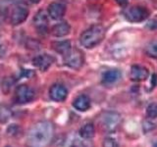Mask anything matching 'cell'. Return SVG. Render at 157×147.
I'll use <instances>...</instances> for the list:
<instances>
[{"label": "cell", "instance_id": "4", "mask_svg": "<svg viewBox=\"0 0 157 147\" xmlns=\"http://www.w3.org/2000/svg\"><path fill=\"white\" fill-rule=\"evenodd\" d=\"M148 11L144 7L140 6H134L131 8H128L125 11V17L128 21L132 23H140L144 21L148 17Z\"/></svg>", "mask_w": 157, "mask_h": 147}, {"label": "cell", "instance_id": "16", "mask_svg": "<svg viewBox=\"0 0 157 147\" xmlns=\"http://www.w3.org/2000/svg\"><path fill=\"white\" fill-rule=\"evenodd\" d=\"M94 134H95V127L91 123L85 124L80 129V130H78V135L82 139H90L94 136Z\"/></svg>", "mask_w": 157, "mask_h": 147}, {"label": "cell", "instance_id": "13", "mask_svg": "<svg viewBox=\"0 0 157 147\" xmlns=\"http://www.w3.org/2000/svg\"><path fill=\"white\" fill-rule=\"evenodd\" d=\"M121 77V72L119 70H109L105 72L102 76V83L105 85H110L118 81Z\"/></svg>", "mask_w": 157, "mask_h": 147}, {"label": "cell", "instance_id": "22", "mask_svg": "<svg viewBox=\"0 0 157 147\" xmlns=\"http://www.w3.org/2000/svg\"><path fill=\"white\" fill-rule=\"evenodd\" d=\"M103 147H118V143L112 137H106L103 140Z\"/></svg>", "mask_w": 157, "mask_h": 147}, {"label": "cell", "instance_id": "19", "mask_svg": "<svg viewBox=\"0 0 157 147\" xmlns=\"http://www.w3.org/2000/svg\"><path fill=\"white\" fill-rule=\"evenodd\" d=\"M12 111L7 106L0 105V124H6L11 119Z\"/></svg>", "mask_w": 157, "mask_h": 147}, {"label": "cell", "instance_id": "17", "mask_svg": "<svg viewBox=\"0 0 157 147\" xmlns=\"http://www.w3.org/2000/svg\"><path fill=\"white\" fill-rule=\"evenodd\" d=\"M52 47L57 53L62 54V55L65 56L66 54L71 50L72 46L71 43L69 40H63V41H56L52 43Z\"/></svg>", "mask_w": 157, "mask_h": 147}, {"label": "cell", "instance_id": "15", "mask_svg": "<svg viewBox=\"0 0 157 147\" xmlns=\"http://www.w3.org/2000/svg\"><path fill=\"white\" fill-rule=\"evenodd\" d=\"M70 26L69 24L66 22H62V23H59L56 24L55 26H53L51 28V33L53 36H56V37H62V36H65L67 34H69L70 32Z\"/></svg>", "mask_w": 157, "mask_h": 147}, {"label": "cell", "instance_id": "23", "mask_svg": "<svg viewBox=\"0 0 157 147\" xmlns=\"http://www.w3.org/2000/svg\"><path fill=\"white\" fill-rule=\"evenodd\" d=\"M20 131V129L17 125H11L7 129V134L10 136H16Z\"/></svg>", "mask_w": 157, "mask_h": 147}, {"label": "cell", "instance_id": "12", "mask_svg": "<svg viewBox=\"0 0 157 147\" xmlns=\"http://www.w3.org/2000/svg\"><path fill=\"white\" fill-rule=\"evenodd\" d=\"M66 13L65 5L58 2H53L48 6V15L53 20H60Z\"/></svg>", "mask_w": 157, "mask_h": 147}, {"label": "cell", "instance_id": "11", "mask_svg": "<svg viewBox=\"0 0 157 147\" xmlns=\"http://www.w3.org/2000/svg\"><path fill=\"white\" fill-rule=\"evenodd\" d=\"M33 24L39 33H45L47 32V26H48V18L45 12L42 11V10L37 12L36 16H34Z\"/></svg>", "mask_w": 157, "mask_h": 147}, {"label": "cell", "instance_id": "25", "mask_svg": "<svg viewBox=\"0 0 157 147\" xmlns=\"http://www.w3.org/2000/svg\"><path fill=\"white\" fill-rule=\"evenodd\" d=\"M40 0H31V2H33V3H34V4H36V3H38Z\"/></svg>", "mask_w": 157, "mask_h": 147}, {"label": "cell", "instance_id": "21", "mask_svg": "<svg viewBox=\"0 0 157 147\" xmlns=\"http://www.w3.org/2000/svg\"><path fill=\"white\" fill-rule=\"evenodd\" d=\"M146 116L150 119L157 118V103H151L146 108Z\"/></svg>", "mask_w": 157, "mask_h": 147}, {"label": "cell", "instance_id": "1", "mask_svg": "<svg viewBox=\"0 0 157 147\" xmlns=\"http://www.w3.org/2000/svg\"><path fill=\"white\" fill-rule=\"evenodd\" d=\"M54 126L50 122L41 121L34 124L27 134V147H47L53 139Z\"/></svg>", "mask_w": 157, "mask_h": 147}, {"label": "cell", "instance_id": "3", "mask_svg": "<svg viewBox=\"0 0 157 147\" xmlns=\"http://www.w3.org/2000/svg\"><path fill=\"white\" fill-rule=\"evenodd\" d=\"M99 124L103 130L114 132L121 124V115L117 112L107 111L102 113L99 118Z\"/></svg>", "mask_w": 157, "mask_h": 147}, {"label": "cell", "instance_id": "8", "mask_svg": "<svg viewBox=\"0 0 157 147\" xmlns=\"http://www.w3.org/2000/svg\"><path fill=\"white\" fill-rule=\"evenodd\" d=\"M68 95V90L67 88L60 85V83H56L53 85L50 89H49V96L53 100L56 102H62L67 98Z\"/></svg>", "mask_w": 157, "mask_h": 147}, {"label": "cell", "instance_id": "26", "mask_svg": "<svg viewBox=\"0 0 157 147\" xmlns=\"http://www.w3.org/2000/svg\"><path fill=\"white\" fill-rule=\"evenodd\" d=\"M154 147H157V143H156V144L154 145Z\"/></svg>", "mask_w": 157, "mask_h": 147}, {"label": "cell", "instance_id": "24", "mask_svg": "<svg viewBox=\"0 0 157 147\" xmlns=\"http://www.w3.org/2000/svg\"><path fill=\"white\" fill-rule=\"evenodd\" d=\"M115 1L120 5V6H126L128 4V0H115Z\"/></svg>", "mask_w": 157, "mask_h": 147}, {"label": "cell", "instance_id": "18", "mask_svg": "<svg viewBox=\"0 0 157 147\" xmlns=\"http://www.w3.org/2000/svg\"><path fill=\"white\" fill-rule=\"evenodd\" d=\"M62 147H88L76 136H70L64 141Z\"/></svg>", "mask_w": 157, "mask_h": 147}, {"label": "cell", "instance_id": "27", "mask_svg": "<svg viewBox=\"0 0 157 147\" xmlns=\"http://www.w3.org/2000/svg\"><path fill=\"white\" fill-rule=\"evenodd\" d=\"M6 147H11V146H6Z\"/></svg>", "mask_w": 157, "mask_h": 147}, {"label": "cell", "instance_id": "6", "mask_svg": "<svg viewBox=\"0 0 157 147\" xmlns=\"http://www.w3.org/2000/svg\"><path fill=\"white\" fill-rule=\"evenodd\" d=\"M64 57H65L66 65L72 69H76V70L80 69L82 66L83 61H85L82 51H80L78 49H76V48L71 49Z\"/></svg>", "mask_w": 157, "mask_h": 147}, {"label": "cell", "instance_id": "14", "mask_svg": "<svg viewBox=\"0 0 157 147\" xmlns=\"http://www.w3.org/2000/svg\"><path fill=\"white\" fill-rule=\"evenodd\" d=\"M73 106L76 110L81 111V112H85L86 110L90 109V100L86 95H80L78 96L73 102Z\"/></svg>", "mask_w": 157, "mask_h": 147}, {"label": "cell", "instance_id": "20", "mask_svg": "<svg viewBox=\"0 0 157 147\" xmlns=\"http://www.w3.org/2000/svg\"><path fill=\"white\" fill-rule=\"evenodd\" d=\"M145 53L151 58H157V40H153L147 44L145 48Z\"/></svg>", "mask_w": 157, "mask_h": 147}, {"label": "cell", "instance_id": "10", "mask_svg": "<svg viewBox=\"0 0 157 147\" xmlns=\"http://www.w3.org/2000/svg\"><path fill=\"white\" fill-rule=\"evenodd\" d=\"M54 62V58L50 55L47 54H40L33 58V63L37 69H39L40 71L44 72L52 65V63Z\"/></svg>", "mask_w": 157, "mask_h": 147}, {"label": "cell", "instance_id": "5", "mask_svg": "<svg viewBox=\"0 0 157 147\" xmlns=\"http://www.w3.org/2000/svg\"><path fill=\"white\" fill-rule=\"evenodd\" d=\"M34 93L33 88L26 85H19L16 89V95H15V99L18 104H27L33 100Z\"/></svg>", "mask_w": 157, "mask_h": 147}, {"label": "cell", "instance_id": "7", "mask_svg": "<svg viewBox=\"0 0 157 147\" xmlns=\"http://www.w3.org/2000/svg\"><path fill=\"white\" fill-rule=\"evenodd\" d=\"M29 16V9L24 5H17L11 14V24L13 26L21 24Z\"/></svg>", "mask_w": 157, "mask_h": 147}, {"label": "cell", "instance_id": "9", "mask_svg": "<svg viewBox=\"0 0 157 147\" xmlns=\"http://www.w3.org/2000/svg\"><path fill=\"white\" fill-rule=\"evenodd\" d=\"M149 76V72L145 67L140 65H134L131 68L130 78L132 81H145Z\"/></svg>", "mask_w": 157, "mask_h": 147}, {"label": "cell", "instance_id": "2", "mask_svg": "<svg viewBox=\"0 0 157 147\" xmlns=\"http://www.w3.org/2000/svg\"><path fill=\"white\" fill-rule=\"evenodd\" d=\"M105 36V29L100 24H94L88 28L80 36L81 44L86 48H93L99 44Z\"/></svg>", "mask_w": 157, "mask_h": 147}]
</instances>
